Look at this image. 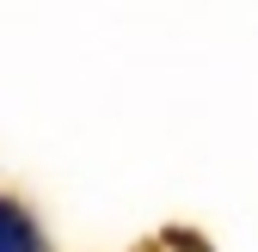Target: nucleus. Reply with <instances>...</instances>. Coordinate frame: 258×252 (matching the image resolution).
Masks as SVG:
<instances>
[{
    "label": "nucleus",
    "mask_w": 258,
    "mask_h": 252,
    "mask_svg": "<svg viewBox=\"0 0 258 252\" xmlns=\"http://www.w3.org/2000/svg\"><path fill=\"white\" fill-rule=\"evenodd\" d=\"M0 252H37V234L13 203H0Z\"/></svg>",
    "instance_id": "nucleus-1"
}]
</instances>
